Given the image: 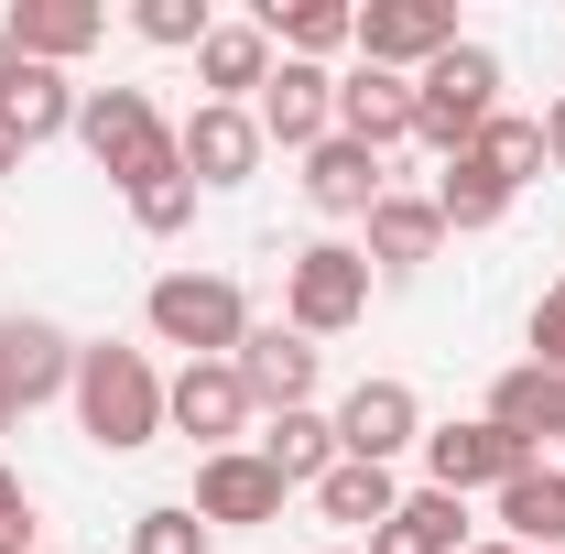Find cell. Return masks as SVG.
<instances>
[{
    "instance_id": "1",
    "label": "cell",
    "mask_w": 565,
    "mask_h": 554,
    "mask_svg": "<svg viewBox=\"0 0 565 554\" xmlns=\"http://www.w3.org/2000/svg\"><path fill=\"white\" fill-rule=\"evenodd\" d=\"M76 424H87V446H109V457H131L163 435V370L141 359V348H76Z\"/></svg>"
},
{
    "instance_id": "2",
    "label": "cell",
    "mask_w": 565,
    "mask_h": 554,
    "mask_svg": "<svg viewBox=\"0 0 565 554\" xmlns=\"http://www.w3.org/2000/svg\"><path fill=\"white\" fill-rule=\"evenodd\" d=\"M490 120H500V55L457 33V44H446V55H435V66L414 76V141L457 163V152L490 131Z\"/></svg>"
},
{
    "instance_id": "3",
    "label": "cell",
    "mask_w": 565,
    "mask_h": 554,
    "mask_svg": "<svg viewBox=\"0 0 565 554\" xmlns=\"http://www.w3.org/2000/svg\"><path fill=\"white\" fill-rule=\"evenodd\" d=\"M76 141L98 152V174H109L120 196L152 185V174H185V152H174L163 109H152L141 87H87V98H76Z\"/></svg>"
},
{
    "instance_id": "4",
    "label": "cell",
    "mask_w": 565,
    "mask_h": 554,
    "mask_svg": "<svg viewBox=\"0 0 565 554\" xmlns=\"http://www.w3.org/2000/svg\"><path fill=\"white\" fill-rule=\"evenodd\" d=\"M141 316H152V338L185 348V359H239V338H250V305H239L228 273H163L141 294Z\"/></svg>"
},
{
    "instance_id": "5",
    "label": "cell",
    "mask_w": 565,
    "mask_h": 554,
    "mask_svg": "<svg viewBox=\"0 0 565 554\" xmlns=\"http://www.w3.org/2000/svg\"><path fill=\"white\" fill-rule=\"evenodd\" d=\"M359 316H370V251L316 239V251L282 262V327H294V338H338Z\"/></svg>"
},
{
    "instance_id": "6",
    "label": "cell",
    "mask_w": 565,
    "mask_h": 554,
    "mask_svg": "<svg viewBox=\"0 0 565 554\" xmlns=\"http://www.w3.org/2000/svg\"><path fill=\"white\" fill-rule=\"evenodd\" d=\"M76 392V338L55 316H0V414L22 424L33 403Z\"/></svg>"
},
{
    "instance_id": "7",
    "label": "cell",
    "mask_w": 565,
    "mask_h": 554,
    "mask_svg": "<svg viewBox=\"0 0 565 554\" xmlns=\"http://www.w3.org/2000/svg\"><path fill=\"white\" fill-rule=\"evenodd\" d=\"M522 468H544V457H522L490 414H479V424H435V435H424V489H446V500H468V489H511Z\"/></svg>"
},
{
    "instance_id": "8",
    "label": "cell",
    "mask_w": 565,
    "mask_h": 554,
    "mask_svg": "<svg viewBox=\"0 0 565 554\" xmlns=\"http://www.w3.org/2000/svg\"><path fill=\"white\" fill-rule=\"evenodd\" d=\"M250 414H262V403L239 392V370H228V359H185V370L163 381V424H174V435H196L207 457H228Z\"/></svg>"
},
{
    "instance_id": "9",
    "label": "cell",
    "mask_w": 565,
    "mask_h": 554,
    "mask_svg": "<svg viewBox=\"0 0 565 554\" xmlns=\"http://www.w3.org/2000/svg\"><path fill=\"white\" fill-rule=\"evenodd\" d=\"M446 44H457V0H370L359 11V66L424 76Z\"/></svg>"
},
{
    "instance_id": "10",
    "label": "cell",
    "mask_w": 565,
    "mask_h": 554,
    "mask_svg": "<svg viewBox=\"0 0 565 554\" xmlns=\"http://www.w3.org/2000/svg\"><path fill=\"white\" fill-rule=\"evenodd\" d=\"M228 370H239V392H250L262 414H305V403H316V370H327V348L294 338V327H250Z\"/></svg>"
},
{
    "instance_id": "11",
    "label": "cell",
    "mask_w": 565,
    "mask_h": 554,
    "mask_svg": "<svg viewBox=\"0 0 565 554\" xmlns=\"http://www.w3.org/2000/svg\"><path fill=\"white\" fill-rule=\"evenodd\" d=\"M250 120H262V141H282V152H316V141L338 131V76L282 55V66L262 76V98H250Z\"/></svg>"
},
{
    "instance_id": "12",
    "label": "cell",
    "mask_w": 565,
    "mask_h": 554,
    "mask_svg": "<svg viewBox=\"0 0 565 554\" xmlns=\"http://www.w3.org/2000/svg\"><path fill=\"white\" fill-rule=\"evenodd\" d=\"M403 446H424V403H414V381H359L349 403H338V457H359V468H392Z\"/></svg>"
},
{
    "instance_id": "13",
    "label": "cell",
    "mask_w": 565,
    "mask_h": 554,
    "mask_svg": "<svg viewBox=\"0 0 565 554\" xmlns=\"http://www.w3.org/2000/svg\"><path fill=\"white\" fill-rule=\"evenodd\" d=\"M174 152H185V174H196V185H250L273 141H262V120H250V109L196 98V109H185V131H174Z\"/></svg>"
},
{
    "instance_id": "14",
    "label": "cell",
    "mask_w": 565,
    "mask_h": 554,
    "mask_svg": "<svg viewBox=\"0 0 565 554\" xmlns=\"http://www.w3.org/2000/svg\"><path fill=\"white\" fill-rule=\"evenodd\" d=\"M282 500H294V489L273 479V468H262V446H228V457H207V468H196V522H282Z\"/></svg>"
},
{
    "instance_id": "15",
    "label": "cell",
    "mask_w": 565,
    "mask_h": 554,
    "mask_svg": "<svg viewBox=\"0 0 565 554\" xmlns=\"http://www.w3.org/2000/svg\"><path fill=\"white\" fill-rule=\"evenodd\" d=\"M305 196H316L327 217H370L381 196H392V174H381V152H370V141L327 131L316 152H305Z\"/></svg>"
},
{
    "instance_id": "16",
    "label": "cell",
    "mask_w": 565,
    "mask_h": 554,
    "mask_svg": "<svg viewBox=\"0 0 565 554\" xmlns=\"http://www.w3.org/2000/svg\"><path fill=\"white\" fill-rule=\"evenodd\" d=\"M0 33L22 44V66H76V55L109 33V11H98V0H11Z\"/></svg>"
},
{
    "instance_id": "17",
    "label": "cell",
    "mask_w": 565,
    "mask_h": 554,
    "mask_svg": "<svg viewBox=\"0 0 565 554\" xmlns=\"http://www.w3.org/2000/svg\"><path fill=\"white\" fill-rule=\"evenodd\" d=\"M338 131L370 141V152L414 141V76H392V66H349V76H338Z\"/></svg>"
},
{
    "instance_id": "18",
    "label": "cell",
    "mask_w": 565,
    "mask_h": 554,
    "mask_svg": "<svg viewBox=\"0 0 565 554\" xmlns=\"http://www.w3.org/2000/svg\"><path fill=\"white\" fill-rule=\"evenodd\" d=\"M490 424L522 446V457H544V435H565V370H544V359L500 370L490 381Z\"/></svg>"
},
{
    "instance_id": "19",
    "label": "cell",
    "mask_w": 565,
    "mask_h": 554,
    "mask_svg": "<svg viewBox=\"0 0 565 554\" xmlns=\"http://www.w3.org/2000/svg\"><path fill=\"white\" fill-rule=\"evenodd\" d=\"M196 76H207L217 109H250L262 76H273V33H262V22H217L207 44H196Z\"/></svg>"
},
{
    "instance_id": "20",
    "label": "cell",
    "mask_w": 565,
    "mask_h": 554,
    "mask_svg": "<svg viewBox=\"0 0 565 554\" xmlns=\"http://www.w3.org/2000/svg\"><path fill=\"white\" fill-rule=\"evenodd\" d=\"M435 239H446V217H435V196H381L370 207V273H424L435 262Z\"/></svg>"
},
{
    "instance_id": "21",
    "label": "cell",
    "mask_w": 565,
    "mask_h": 554,
    "mask_svg": "<svg viewBox=\"0 0 565 554\" xmlns=\"http://www.w3.org/2000/svg\"><path fill=\"white\" fill-rule=\"evenodd\" d=\"M359 554H468V500H446V489H414L381 533Z\"/></svg>"
},
{
    "instance_id": "22",
    "label": "cell",
    "mask_w": 565,
    "mask_h": 554,
    "mask_svg": "<svg viewBox=\"0 0 565 554\" xmlns=\"http://www.w3.org/2000/svg\"><path fill=\"white\" fill-rule=\"evenodd\" d=\"M262 33H273V55H294V66H327L338 44H359V11L349 0H273Z\"/></svg>"
},
{
    "instance_id": "23",
    "label": "cell",
    "mask_w": 565,
    "mask_h": 554,
    "mask_svg": "<svg viewBox=\"0 0 565 554\" xmlns=\"http://www.w3.org/2000/svg\"><path fill=\"white\" fill-rule=\"evenodd\" d=\"M262 468H273L282 489H316L327 468H338V414H273V435H262Z\"/></svg>"
},
{
    "instance_id": "24",
    "label": "cell",
    "mask_w": 565,
    "mask_h": 554,
    "mask_svg": "<svg viewBox=\"0 0 565 554\" xmlns=\"http://www.w3.org/2000/svg\"><path fill=\"white\" fill-rule=\"evenodd\" d=\"M76 98H87V87H66V66H22L0 109H11V131H22V152H33V141L76 131Z\"/></svg>"
},
{
    "instance_id": "25",
    "label": "cell",
    "mask_w": 565,
    "mask_h": 554,
    "mask_svg": "<svg viewBox=\"0 0 565 554\" xmlns=\"http://www.w3.org/2000/svg\"><path fill=\"white\" fill-rule=\"evenodd\" d=\"M316 511H327V522H359V533H381V522L403 511V489H392V468H359V457H338V468L316 479Z\"/></svg>"
},
{
    "instance_id": "26",
    "label": "cell",
    "mask_w": 565,
    "mask_h": 554,
    "mask_svg": "<svg viewBox=\"0 0 565 554\" xmlns=\"http://www.w3.org/2000/svg\"><path fill=\"white\" fill-rule=\"evenodd\" d=\"M435 217H446V228H500V217H511V185H500L479 152H457V163L435 174Z\"/></svg>"
},
{
    "instance_id": "27",
    "label": "cell",
    "mask_w": 565,
    "mask_h": 554,
    "mask_svg": "<svg viewBox=\"0 0 565 554\" xmlns=\"http://www.w3.org/2000/svg\"><path fill=\"white\" fill-rule=\"evenodd\" d=\"M468 152H479V163H490L500 185L522 196V185L544 174V120H511V109H500V120H490V131H479V141H468Z\"/></svg>"
},
{
    "instance_id": "28",
    "label": "cell",
    "mask_w": 565,
    "mask_h": 554,
    "mask_svg": "<svg viewBox=\"0 0 565 554\" xmlns=\"http://www.w3.org/2000/svg\"><path fill=\"white\" fill-rule=\"evenodd\" d=\"M131 33H141V44H185V55H196V44L217 33V11H207V0H131Z\"/></svg>"
},
{
    "instance_id": "29",
    "label": "cell",
    "mask_w": 565,
    "mask_h": 554,
    "mask_svg": "<svg viewBox=\"0 0 565 554\" xmlns=\"http://www.w3.org/2000/svg\"><path fill=\"white\" fill-rule=\"evenodd\" d=\"M131 554H207V522H196V500H152L131 522Z\"/></svg>"
},
{
    "instance_id": "30",
    "label": "cell",
    "mask_w": 565,
    "mask_h": 554,
    "mask_svg": "<svg viewBox=\"0 0 565 554\" xmlns=\"http://www.w3.org/2000/svg\"><path fill=\"white\" fill-rule=\"evenodd\" d=\"M131 217L152 228V239H174V228L196 217V174H152V185H131Z\"/></svg>"
},
{
    "instance_id": "31",
    "label": "cell",
    "mask_w": 565,
    "mask_h": 554,
    "mask_svg": "<svg viewBox=\"0 0 565 554\" xmlns=\"http://www.w3.org/2000/svg\"><path fill=\"white\" fill-rule=\"evenodd\" d=\"M0 554H44V544H33V500H22L11 468H0Z\"/></svg>"
},
{
    "instance_id": "32",
    "label": "cell",
    "mask_w": 565,
    "mask_h": 554,
    "mask_svg": "<svg viewBox=\"0 0 565 554\" xmlns=\"http://www.w3.org/2000/svg\"><path fill=\"white\" fill-rule=\"evenodd\" d=\"M533 359L565 370V283H544V305H533Z\"/></svg>"
},
{
    "instance_id": "33",
    "label": "cell",
    "mask_w": 565,
    "mask_h": 554,
    "mask_svg": "<svg viewBox=\"0 0 565 554\" xmlns=\"http://www.w3.org/2000/svg\"><path fill=\"white\" fill-rule=\"evenodd\" d=\"M544 163H565V98L544 109Z\"/></svg>"
},
{
    "instance_id": "34",
    "label": "cell",
    "mask_w": 565,
    "mask_h": 554,
    "mask_svg": "<svg viewBox=\"0 0 565 554\" xmlns=\"http://www.w3.org/2000/svg\"><path fill=\"white\" fill-rule=\"evenodd\" d=\"M0 174H22V131H11V109H0Z\"/></svg>"
},
{
    "instance_id": "35",
    "label": "cell",
    "mask_w": 565,
    "mask_h": 554,
    "mask_svg": "<svg viewBox=\"0 0 565 554\" xmlns=\"http://www.w3.org/2000/svg\"><path fill=\"white\" fill-rule=\"evenodd\" d=\"M11 76H22V44H11V33H0V98H11Z\"/></svg>"
},
{
    "instance_id": "36",
    "label": "cell",
    "mask_w": 565,
    "mask_h": 554,
    "mask_svg": "<svg viewBox=\"0 0 565 554\" xmlns=\"http://www.w3.org/2000/svg\"><path fill=\"white\" fill-rule=\"evenodd\" d=\"M555 554H565V468H555Z\"/></svg>"
},
{
    "instance_id": "37",
    "label": "cell",
    "mask_w": 565,
    "mask_h": 554,
    "mask_svg": "<svg viewBox=\"0 0 565 554\" xmlns=\"http://www.w3.org/2000/svg\"><path fill=\"white\" fill-rule=\"evenodd\" d=\"M468 554H522V544H468Z\"/></svg>"
},
{
    "instance_id": "38",
    "label": "cell",
    "mask_w": 565,
    "mask_h": 554,
    "mask_svg": "<svg viewBox=\"0 0 565 554\" xmlns=\"http://www.w3.org/2000/svg\"><path fill=\"white\" fill-rule=\"evenodd\" d=\"M0 435H11V414H0Z\"/></svg>"
}]
</instances>
